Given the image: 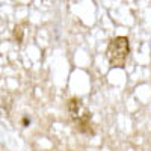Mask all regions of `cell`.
<instances>
[{
    "instance_id": "1",
    "label": "cell",
    "mask_w": 151,
    "mask_h": 151,
    "mask_svg": "<svg viewBox=\"0 0 151 151\" xmlns=\"http://www.w3.org/2000/svg\"><path fill=\"white\" fill-rule=\"evenodd\" d=\"M68 112H70V116L76 122L77 130L80 133L94 134L92 125H91L92 115H91V112L86 109V106L82 103V100H79L77 97L70 98V101H68Z\"/></svg>"
},
{
    "instance_id": "3",
    "label": "cell",
    "mask_w": 151,
    "mask_h": 151,
    "mask_svg": "<svg viewBox=\"0 0 151 151\" xmlns=\"http://www.w3.org/2000/svg\"><path fill=\"white\" fill-rule=\"evenodd\" d=\"M23 27H24L23 24H20V26H15V29H14V38L17 42L23 41Z\"/></svg>"
},
{
    "instance_id": "2",
    "label": "cell",
    "mask_w": 151,
    "mask_h": 151,
    "mask_svg": "<svg viewBox=\"0 0 151 151\" xmlns=\"http://www.w3.org/2000/svg\"><path fill=\"white\" fill-rule=\"evenodd\" d=\"M130 53V44L127 36H116L109 42L107 47V60L112 68H122L125 65V60Z\"/></svg>"
}]
</instances>
